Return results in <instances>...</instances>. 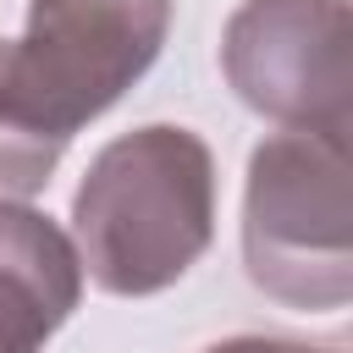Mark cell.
I'll use <instances>...</instances> for the list:
<instances>
[{
	"instance_id": "cell-1",
	"label": "cell",
	"mask_w": 353,
	"mask_h": 353,
	"mask_svg": "<svg viewBox=\"0 0 353 353\" xmlns=\"http://www.w3.org/2000/svg\"><path fill=\"white\" fill-rule=\"evenodd\" d=\"M171 0H33L28 33L0 39V199L50 182L83 121L110 110L160 55Z\"/></svg>"
},
{
	"instance_id": "cell-2",
	"label": "cell",
	"mask_w": 353,
	"mask_h": 353,
	"mask_svg": "<svg viewBox=\"0 0 353 353\" xmlns=\"http://www.w3.org/2000/svg\"><path fill=\"white\" fill-rule=\"evenodd\" d=\"M215 226V165L188 127H138L105 143L72 199L77 265L116 298L188 276Z\"/></svg>"
},
{
	"instance_id": "cell-3",
	"label": "cell",
	"mask_w": 353,
	"mask_h": 353,
	"mask_svg": "<svg viewBox=\"0 0 353 353\" xmlns=\"http://www.w3.org/2000/svg\"><path fill=\"white\" fill-rule=\"evenodd\" d=\"M248 281L298 309H336L353 287L347 138L276 132L248 160L243 199Z\"/></svg>"
},
{
	"instance_id": "cell-4",
	"label": "cell",
	"mask_w": 353,
	"mask_h": 353,
	"mask_svg": "<svg viewBox=\"0 0 353 353\" xmlns=\"http://www.w3.org/2000/svg\"><path fill=\"white\" fill-rule=\"evenodd\" d=\"M347 0H248L221 39L232 88L270 121L347 138Z\"/></svg>"
},
{
	"instance_id": "cell-5",
	"label": "cell",
	"mask_w": 353,
	"mask_h": 353,
	"mask_svg": "<svg viewBox=\"0 0 353 353\" xmlns=\"http://www.w3.org/2000/svg\"><path fill=\"white\" fill-rule=\"evenodd\" d=\"M77 292L83 265L72 237L50 215L0 199V353H44Z\"/></svg>"
},
{
	"instance_id": "cell-6",
	"label": "cell",
	"mask_w": 353,
	"mask_h": 353,
	"mask_svg": "<svg viewBox=\"0 0 353 353\" xmlns=\"http://www.w3.org/2000/svg\"><path fill=\"white\" fill-rule=\"evenodd\" d=\"M204 353H336V347H309V342H287V336H232Z\"/></svg>"
}]
</instances>
